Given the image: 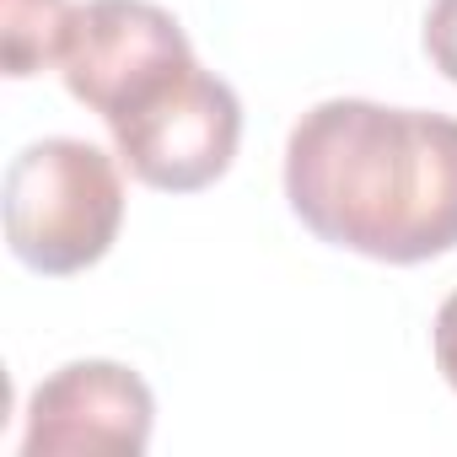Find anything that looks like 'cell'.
Masks as SVG:
<instances>
[{
    "instance_id": "3",
    "label": "cell",
    "mask_w": 457,
    "mask_h": 457,
    "mask_svg": "<svg viewBox=\"0 0 457 457\" xmlns=\"http://www.w3.org/2000/svg\"><path fill=\"white\" fill-rule=\"evenodd\" d=\"M119 162L162 194H194L210 188L237 162L243 140V103L220 76H210L199 60L172 71L162 87H151L135 108L108 119Z\"/></svg>"
},
{
    "instance_id": "1",
    "label": "cell",
    "mask_w": 457,
    "mask_h": 457,
    "mask_svg": "<svg viewBox=\"0 0 457 457\" xmlns=\"http://www.w3.org/2000/svg\"><path fill=\"white\" fill-rule=\"evenodd\" d=\"M286 199L302 226L377 264L457 248V119L328 97L286 140Z\"/></svg>"
},
{
    "instance_id": "5",
    "label": "cell",
    "mask_w": 457,
    "mask_h": 457,
    "mask_svg": "<svg viewBox=\"0 0 457 457\" xmlns=\"http://www.w3.org/2000/svg\"><path fill=\"white\" fill-rule=\"evenodd\" d=\"M156 398L119 361H71L28 398L22 457H140L151 446Z\"/></svg>"
},
{
    "instance_id": "8",
    "label": "cell",
    "mask_w": 457,
    "mask_h": 457,
    "mask_svg": "<svg viewBox=\"0 0 457 457\" xmlns=\"http://www.w3.org/2000/svg\"><path fill=\"white\" fill-rule=\"evenodd\" d=\"M430 350H436V366H441V377H446V387L457 393V291L441 302V312H436V328H430Z\"/></svg>"
},
{
    "instance_id": "2",
    "label": "cell",
    "mask_w": 457,
    "mask_h": 457,
    "mask_svg": "<svg viewBox=\"0 0 457 457\" xmlns=\"http://www.w3.org/2000/svg\"><path fill=\"white\" fill-rule=\"evenodd\" d=\"M124 220L119 162L76 135L33 140L6 167V243L33 275L92 270Z\"/></svg>"
},
{
    "instance_id": "6",
    "label": "cell",
    "mask_w": 457,
    "mask_h": 457,
    "mask_svg": "<svg viewBox=\"0 0 457 457\" xmlns=\"http://www.w3.org/2000/svg\"><path fill=\"white\" fill-rule=\"evenodd\" d=\"M76 6L71 0H0V28H6V76H38L60 65L71 38Z\"/></svg>"
},
{
    "instance_id": "4",
    "label": "cell",
    "mask_w": 457,
    "mask_h": 457,
    "mask_svg": "<svg viewBox=\"0 0 457 457\" xmlns=\"http://www.w3.org/2000/svg\"><path fill=\"white\" fill-rule=\"evenodd\" d=\"M188 60L194 49L172 12L151 0H87L76 6L60 76L71 97L87 103L97 119H119Z\"/></svg>"
},
{
    "instance_id": "7",
    "label": "cell",
    "mask_w": 457,
    "mask_h": 457,
    "mask_svg": "<svg viewBox=\"0 0 457 457\" xmlns=\"http://www.w3.org/2000/svg\"><path fill=\"white\" fill-rule=\"evenodd\" d=\"M425 54L457 87V0H430V12H425Z\"/></svg>"
}]
</instances>
